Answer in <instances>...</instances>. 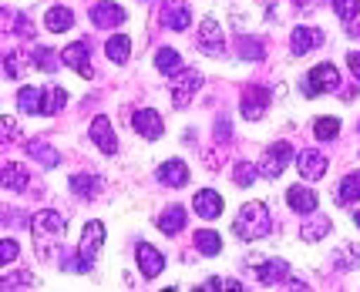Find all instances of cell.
I'll use <instances>...</instances> for the list:
<instances>
[{"label":"cell","instance_id":"23","mask_svg":"<svg viewBox=\"0 0 360 292\" xmlns=\"http://www.w3.org/2000/svg\"><path fill=\"white\" fill-rule=\"evenodd\" d=\"M98 188H101V178L98 175H71V192L81 195V201H91L98 195Z\"/></svg>","mask_w":360,"mask_h":292},{"label":"cell","instance_id":"38","mask_svg":"<svg viewBox=\"0 0 360 292\" xmlns=\"http://www.w3.org/2000/svg\"><path fill=\"white\" fill-rule=\"evenodd\" d=\"M20 286H34V279L27 272H20V276H7L0 279V289H20Z\"/></svg>","mask_w":360,"mask_h":292},{"label":"cell","instance_id":"12","mask_svg":"<svg viewBox=\"0 0 360 292\" xmlns=\"http://www.w3.org/2000/svg\"><path fill=\"white\" fill-rule=\"evenodd\" d=\"M297 165H300V175H303L307 182H320V178H323V171H327V158L310 148V152L297 154Z\"/></svg>","mask_w":360,"mask_h":292},{"label":"cell","instance_id":"8","mask_svg":"<svg viewBox=\"0 0 360 292\" xmlns=\"http://www.w3.org/2000/svg\"><path fill=\"white\" fill-rule=\"evenodd\" d=\"M188 20H192V11L186 0H162V24L169 31H186Z\"/></svg>","mask_w":360,"mask_h":292},{"label":"cell","instance_id":"16","mask_svg":"<svg viewBox=\"0 0 360 292\" xmlns=\"http://www.w3.org/2000/svg\"><path fill=\"white\" fill-rule=\"evenodd\" d=\"M31 229H34V235H64V215L44 208V212H37L31 218Z\"/></svg>","mask_w":360,"mask_h":292},{"label":"cell","instance_id":"28","mask_svg":"<svg viewBox=\"0 0 360 292\" xmlns=\"http://www.w3.org/2000/svg\"><path fill=\"white\" fill-rule=\"evenodd\" d=\"M195 248L202 252V255H219L222 252V239L216 229H199L195 232Z\"/></svg>","mask_w":360,"mask_h":292},{"label":"cell","instance_id":"13","mask_svg":"<svg viewBox=\"0 0 360 292\" xmlns=\"http://www.w3.org/2000/svg\"><path fill=\"white\" fill-rule=\"evenodd\" d=\"M290 41H293V54H310V51H316V47L323 44V41H327V37H323V31H320V27H297V31H293V37H290Z\"/></svg>","mask_w":360,"mask_h":292},{"label":"cell","instance_id":"25","mask_svg":"<svg viewBox=\"0 0 360 292\" xmlns=\"http://www.w3.org/2000/svg\"><path fill=\"white\" fill-rule=\"evenodd\" d=\"M155 67L162 71V74H169V77H175V74H182L186 71V64H182V58L175 54L172 47H162L155 54Z\"/></svg>","mask_w":360,"mask_h":292},{"label":"cell","instance_id":"29","mask_svg":"<svg viewBox=\"0 0 360 292\" xmlns=\"http://www.w3.org/2000/svg\"><path fill=\"white\" fill-rule=\"evenodd\" d=\"M24 148H27V154H34V158H37V161H41L44 168H54V165L61 161V154L54 152V148H51L47 141H27Z\"/></svg>","mask_w":360,"mask_h":292},{"label":"cell","instance_id":"15","mask_svg":"<svg viewBox=\"0 0 360 292\" xmlns=\"http://www.w3.org/2000/svg\"><path fill=\"white\" fill-rule=\"evenodd\" d=\"M135 259H139L141 276H145V279H155L158 272L165 269V255H162L158 248H152L148 242H141V246H139V255H135Z\"/></svg>","mask_w":360,"mask_h":292},{"label":"cell","instance_id":"35","mask_svg":"<svg viewBox=\"0 0 360 292\" xmlns=\"http://www.w3.org/2000/svg\"><path fill=\"white\" fill-rule=\"evenodd\" d=\"M327 232H330V218H310V222L303 225V232H300V235H303L307 242H316V239H323Z\"/></svg>","mask_w":360,"mask_h":292},{"label":"cell","instance_id":"42","mask_svg":"<svg viewBox=\"0 0 360 292\" xmlns=\"http://www.w3.org/2000/svg\"><path fill=\"white\" fill-rule=\"evenodd\" d=\"M4 64H7V77H17V71H20V67H17L14 54H7V61H4Z\"/></svg>","mask_w":360,"mask_h":292},{"label":"cell","instance_id":"27","mask_svg":"<svg viewBox=\"0 0 360 292\" xmlns=\"http://www.w3.org/2000/svg\"><path fill=\"white\" fill-rule=\"evenodd\" d=\"M17 108L24 111V114L44 111V91H37V88H20V94H17Z\"/></svg>","mask_w":360,"mask_h":292},{"label":"cell","instance_id":"24","mask_svg":"<svg viewBox=\"0 0 360 292\" xmlns=\"http://www.w3.org/2000/svg\"><path fill=\"white\" fill-rule=\"evenodd\" d=\"M44 24H47V31L51 34H64V31L75 27V14H71L68 7H51L47 17H44Z\"/></svg>","mask_w":360,"mask_h":292},{"label":"cell","instance_id":"10","mask_svg":"<svg viewBox=\"0 0 360 292\" xmlns=\"http://www.w3.org/2000/svg\"><path fill=\"white\" fill-rule=\"evenodd\" d=\"M91 141L101 148L105 154H115L118 152V138H115V128H111V121L105 118V114H98L91 121Z\"/></svg>","mask_w":360,"mask_h":292},{"label":"cell","instance_id":"30","mask_svg":"<svg viewBox=\"0 0 360 292\" xmlns=\"http://www.w3.org/2000/svg\"><path fill=\"white\" fill-rule=\"evenodd\" d=\"M236 54H239V58H246V61H263V58H266V44H263L259 37H239Z\"/></svg>","mask_w":360,"mask_h":292},{"label":"cell","instance_id":"33","mask_svg":"<svg viewBox=\"0 0 360 292\" xmlns=\"http://www.w3.org/2000/svg\"><path fill=\"white\" fill-rule=\"evenodd\" d=\"M68 105V91L64 88H47L44 91V111L41 114H58Z\"/></svg>","mask_w":360,"mask_h":292},{"label":"cell","instance_id":"7","mask_svg":"<svg viewBox=\"0 0 360 292\" xmlns=\"http://www.w3.org/2000/svg\"><path fill=\"white\" fill-rule=\"evenodd\" d=\"M131 128L139 131L141 138H148V141H155L162 138V131H165V121H162V114L152 108H141L131 114Z\"/></svg>","mask_w":360,"mask_h":292},{"label":"cell","instance_id":"2","mask_svg":"<svg viewBox=\"0 0 360 292\" xmlns=\"http://www.w3.org/2000/svg\"><path fill=\"white\" fill-rule=\"evenodd\" d=\"M101 246H105V225H101V222H88V225H84V235H81V242H78V259L64 262V265L75 269V272H91L94 255H98Z\"/></svg>","mask_w":360,"mask_h":292},{"label":"cell","instance_id":"22","mask_svg":"<svg viewBox=\"0 0 360 292\" xmlns=\"http://www.w3.org/2000/svg\"><path fill=\"white\" fill-rule=\"evenodd\" d=\"M0 182H4V188H11V192H24L27 185H31V175H27V168L24 165H4V175H0Z\"/></svg>","mask_w":360,"mask_h":292},{"label":"cell","instance_id":"1","mask_svg":"<svg viewBox=\"0 0 360 292\" xmlns=\"http://www.w3.org/2000/svg\"><path fill=\"white\" fill-rule=\"evenodd\" d=\"M269 225H273V215H269V208L263 201L243 205V212L236 215V235H239L243 242H256V239L269 235Z\"/></svg>","mask_w":360,"mask_h":292},{"label":"cell","instance_id":"39","mask_svg":"<svg viewBox=\"0 0 360 292\" xmlns=\"http://www.w3.org/2000/svg\"><path fill=\"white\" fill-rule=\"evenodd\" d=\"M17 259V242L14 239H4L0 242V262H14Z\"/></svg>","mask_w":360,"mask_h":292},{"label":"cell","instance_id":"3","mask_svg":"<svg viewBox=\"0 0 360 292\" xmlns=\"http://www.w3.org/2000/svg\"><path fill=\"white\" fill-rule=\"evenodd\" d=\"M337 88H340V74H337L333 64H316V67H310V74L303 77V94H307V98L337 91Z\"/></svg>","mask_w":360,"mask_h":292},{"label":"cell","instance_id":"34","mask_svg":"<svg viewBox=\"0 0 360 292\" xmlns=\"http://www.w3.org/2000/svg\"><path fill=\"white\" fill-rule=\"evenodd\" d=\"M314 135L320 141H333L337 135H340V121H337V118H316Z\"/></svg>","mask_w":360,"mask_h":292},{"label":"cell","instance_id":"36","mask_svg":"<svg viewBox=\"0 0 360 292\" xmlns=\"http://www.w3.org/2000/svg\"><path fill=\"white\" fill-rule=\"evenodd\" d=\"M256 165H250V161H239V165H236V175H233V182L239 185V188H250L252 182H256Z\"/></svg>","mask_w":360,"mask_h":292},{"label":"cell","instance_id":"11","mask_svg":"<svg viewBox=\"0 0 360 292\" xmlns=\"http://www.w3.org/2000/svg\"><path fill=\"white\" fill-rule=\"evenodd\" d=\"M256 276L263 286H280V282H290V265L283 259H269V262H256Z\"/></svg>","mask_w":360,"mask_h":292},{"label":"cell","instance_id":"20","mask_svg":"<svg viewBox=\"0 0 360 292\" xmlns=\"http://www.w3.org/2000/svg\"><path fill=\"white\" fill-rule=\"evenodd\" d=\"M158 178H162V185H169V188H182V185H188V168H186V161H179V158L165 161V165L158 168Z\"/></svg>","mask_w":360,"mask_h":292},{"label":"cell","instance_id":"32","mask_svg":"<svg viewBox=\"0 0 360 292\" xmlns=\"http://www.w3.org/2000/svg\"><path fill=\"white\" fill-rule=\"evenodd\" d=\"M31 61L37 64V71H58V61H64V58H58L51 47H34Z\"/></svg>","mask_w":360,"mask_h":292},{"label":"cell","instance_id":"19","mask_svg":"<svg viewBox=\"0 0 360 292\" xmlns=\"http://www.w3.org/2000/svg\"><path fill=\"white\" fill-rule=\"evenodd\" d=\"M199 47H202L205 54H222L226 47H222V31L219 24L212 20V17H205L202 20V31H199Z\"/></svg>","mask_w":360,"mask_h":292},{"label":"cell","instance_id":"37","mask_svg":"<svg viewBox=\"0 0 360 292\" xmlns=\"http://www.w3.org/2000/svg\"><path fill=\"white\" fill-rule=\"evenodd\" d=\"M360 11V0H333V14L340 20H354Z\"/></svg>","mask_w":360,"mask_h":292},{"label":"cell","instance_id":"5","mask_svg":"<svg viewBox=\"0 0 360 292\" xmlns=\"http://www.w3.org/2000/svg\"><path fill=\"white\" fill-rule=\"evenodd\" d=\"M269 108V91L266 88H259V84H250L243 98H239V111H243V118L246 121H259Z\"/></svg>","mask_w":360,"mask_h":292},{"label":"cell","instance_id":"26","mask_svg":"<svg viewBox=\"0 0 360 292\" xmlns=\"http://www.w3.org/2000/svg\"><path fill=\"white\" fill-rule=\"evenodd\" d=\"M128 51H131V37H125V34H115V37L105 41V54H108V61H115V64H125Z\"/></svg>","mask_w":360,"mask_h":292},{"label":"cell","instance_id":"18","mask_svg":"<svg viewBox=\"0 0 360 292\" xmlns=\"http://www.w3.org/2000/svg\"><path fill=\"white\" fill-rule=\"evenodd\" d=\"M286 201H290V208H293V212H300V215H314L316 205H320L316 192H310V188H297V185L286 192Z\"/></svg>","mask_w":360,"mask_h":292},{"label":"cell","instance_id":"41","mask_svg":"<svg viewBox=\"0 0 360 292\" xmlns=\"http://www.w3.org/2000/svg\"><path fill=\"white\" fill-rule=\"evenodd\" d=\"M347 64H350V71H354V77L360 81V54H347Z\"/></svg>","mask_w":360,"mask_h":292},{"label":"cell","instance_id":"43","mask_svg":"<svg viewBox=\"0 0 360 292\" xmlns=\"http://www.w3.org/2000/svg\"><path fill=\"white\" fill-rule=\"evenodd\" d=\"M354 222H357V225H360V208H357V212H354Z\"/></svg>","mask_w":360,"mask_h":292},{"label":"cell","instance_id":"31","mask_svg":"<svg viewBox=\"0 0 360 292\" xmlns=\"http://www.w3.org/2000/svg\"><path fill=\"white\" fill-rule=\"evenodd\" d=\"M337 199H340V205H350V201L360 199V171L347 175L344 182H340V188H337Z\"/></svg>","mask_w":360,"mask_h":292},{"label":"cell","instance_id":"40","mask_svg":"<svg viewBox=\"0 0 360 292\" xmlns=\"http://www.w3.org/2000/svg\"><path fill=\"white\" fill-rule=\"evenodd\" d=\"M216 138L229 141V118H219V124H216Z\"/></svg>","mask_w":360,"mask_h":292},{"label":"cell","instance_id":"17","mask_svg":"<svg viewBox=\"0 0 360 292\" xmlns=\"http://www.w3.org/2000/svg\"><path fill=\"white\" fill-rule=\"evenodd\" d=\"M192 205H195V212H199L202 218H209V222L222 215V195L219 192H212V188L195 192V201H192Z\"/></svg>","mask_w":360,"mask_h":292},{"label":"cell","instance_id":"14","mask_svg":"<svg viewBox=\"0 0 360 292\" xmlns=\"http://www.w3.org/2000/svg\"><path fill=\"white\" fill-rule=\"evenodd\" d=\"M64 64L68 67H75L78 74L84 77H94V67H91V58H88V44L84 41H78V44H71V47H64Z\"/></svg>","mask_w":360,"mask_h":292},{"label":"cell","instance_id":"9","mask_svg":"<svg viewBox=\"0 0 360 292\" xmlns=\"http://www.w3.org/2000/svg\"><path fill=\"white\" fill-rule=\"evenodd\" d=\"M128 20V14L118 7V4H111V0H101V4H94L91 7V24L94 27H122Z\"/></svg>","mask_w":360,"mask_h":292},{"label":"cell","instance_id":"6","mask_svg":"<svg viewBox=\"0 0 360 292\" xmlns=\"http://www.w3.org/2000/svg\"><path fill=\"white\" fill-rule=\"evenodd\" d=\"M202 88V74L199 71H182V74H175V84H172V105L175 108H186L188 101H192V94Z\"/></svg>","mask_w":360,"mask_h":292},{"label":"cell","instance_id":"4","mask_svg":"<svg viewBox=\"0 0 360 292\" xmlns=\"http://www.w3.org/2000/svg\"><path fill=\"white\" fill-rule=\"evenodd\" d=\"M290 161H293V145H290V141H276V145H269L266 148L259 171H263L266 178H280L283 168H286Z\"/></svg>","mask_w":360,"mask_h":292},{"label":"cell","instance_id":"21","mask_svg":"<svg viewBox=\"0 0 360 292\" xmlns=\"http://www.w3.org/2000/svg\"><path fill=\"white\" fill-rule=\"evenodd\" d=\"M158 229L165 232V235H179V232L186 229V208L182 205H169L162 218H158Z\"/></svg>","mask_w":360,"mask_h":292}]
</instances>
